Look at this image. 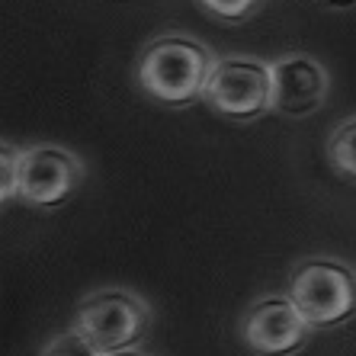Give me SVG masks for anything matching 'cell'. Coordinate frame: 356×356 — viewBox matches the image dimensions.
<instances>
[{
	"instance_id": "obj_1",
	"label": "cell",
	"mask_w": 356,
	"mask_h": 356,
	"mask_svg": "<svg viewBox=\"0 0 356 356\" xmlns=\"http://www.w3.org/2000/svg\"><path fill=\"white\" fill-rule=\"evenodd\" d=\"M218 58L206 42L183 33L151 39L138 55L135 81L141 93L158 99L164 106H190L193 99L206 97L209 77L216 71Z\"/></svg>"
},
{
	"instance_id": "obj_2",
	"label": "cell",
	"mask_w": 356,
	"mask_h": 356,
	"mask_svg": "<svg viewBox=\"0 0 356 356\" xmlns=\"http://www.w3.org/2000/svg\"><path fill=\"white\" fill-rule=\"evenodd\" d=\"M289 296L315 331L356 318V270L334 257H305L292 266Z\"/></svg>"
},
{
	"instance_id": "obj_3",
	"label": "cell",
	"mask_w": 356,
	"mask_h": 356,
	"mask_svg": "<svg viewBox=\"0 0 356 356\" xmlns=\"http://www.w3.org/2000/svg\"><path fill=\"white\" fill-rule=\"evenodd\" d=\"M151 324V308L145 298L125 289H99L77 302L74 327L99 353L138 347Z\"/></svg>"
},
{
	"instance_id": "obj_4",
	"label": "cell",
	"mask_w": 356,
	"mask_h": 356,
	"mask_svg": "<svg viewBox=\"0 0 356 356\" xmlns=\"http://www.w3.org/2000/svg\"><path fill=\"white\" fill-rule=\"evenodd\" d=\"M212 113L228 122H257L273 109V74L260 58H218L206 97Z\"/></svg>"
},
{
	"instance_id": "obj_5",
	"label": "cell",
	"mask_w": 356,
	"mask_h": 356,
	"mask_svg": "<svg viewBox=\"0 0 356 356\" xmlns=\"http://www.w3.org/2000/svg\"><path fill=\"white\" fill-rule=\"evenodd\" d=\"M312 331L315 327L305 321L289 292L250 302L241 318V340L257 356H296L298 350H305Z\"/></svg>"
},
{
	"instance_id": "obj_6",
	"label": "cell",
	"mask_w": 356,
	"mask_h": 356,
	"mask_svg": "<svg viewBox=\"0 0 356 356\" xmlns=\"http://www.w3.org/2000/svg\"><path fill=\"white\" fill-rule=\"evenodd\" d=\"M83 183V164L74 151L58 145H33L19 158V199L26 206H61Z\"/></svg>"
},
{
	"instance_id": "obj_7",
	"label": "cell",
	"mask_w": 356,
	"mask_h": 356,
	"mask_svg": "<svg viewBox=\"0 0 356 356\" xmlns=\"http://www.w3.org/2000/svg\"><path fill=\"white\" fill-rule=\"evenodd\" d=\"M270 74H273V113L292 119L312 116L324 103L327 87H331L327 67L305 51H292V55L276 58L270 65Z\"/></svg>"
},
{
	"instance_id": "obj_8",
	"label": "cell",
	"mask_w": 356,
	"mask_h": 356,
	"mask_svg": "<svg viewBox=\"0 0 356 356\" xmlns=\"http://www.w3.org/2000/svg\"><path fill=\"white\" fill-rule=\"evenodd\" d=\"M327 161L340 177L356 180V116L343 119L327 138Z\"/></svg>"
},
{
	"instance_id": "obj_9",
	"label": "cell",
	"mask_w": 356,
	"mask_h": 356,
	"mask_svg": "<svg viewBox=\"0 0 356 356\" xmlns=\"http://www.w3.org/2000/svg\"><path fill=\"white\" fill-rule=\"evenodd\" d=\"M196 3L206 10L209 17H216L218 23L238 26L244 19H250L254 13H260L266 0H196Z\"/></svg>"
},
{
	"instance_id": "obj_10",
	"label": "cell",
	"mask_w": 356,
	"mask_h": 356,
	"mask_svg": "<svg viewBox=\"0 0 356 356\" xmlns=\"http://www.w3.org/2000/svg\"><path fill=\"white\" fill-rule=\"evenodd\" d=\"M39 356H103L97 347H93L90 340L83 337L81 331H77L74 324L67 327V331H61V334H55V337L42 347V353Z\"/></svg>"
},
{
	"instance_id": "obj_11",
	"label": "cell",
	"mask_w": 356,
	"mask_h": 356,
	"mask_svg": "<svg viewBox=\"0 0 356 356\" xmlns=\"http://www.w3.org/2000/svg\"><path fill=\"white\" fill-rule=\"evenodd\" d=\"M19 158H23V151L10 148V141L0 145V202L3 206L19 199Z\"/></svg>"
},
{
	"instance_id": "obj_12",
	"label": "cell",
	"mask_w": 356,
	"mask_h": 356,
	"mask_svg": "<svg viewBox=\"0 0 356 356\" xmlns=\"http://www.w3.org/2000/svg\"><path fill=\"white\" fill-rule=\"evenodd\" d=\"M327 10H356V0H321Z\"/></svg>"
},
{
	"instance_id": "obj_13",
	"label": "cell",
	"mask_w": 356,
	"mask_h": 356,
	"mask_svg": "<svg viewBox=\"0 0 356 356\" xmlns=\"http://www.w3.org/2000/svg\"><path fill=\"white\" fill-rule=\"evenodd\" d=\"M103 356H151V353H145L141 347H129V350H113V353H103Z\"/></svg>"
}]
</instances>
